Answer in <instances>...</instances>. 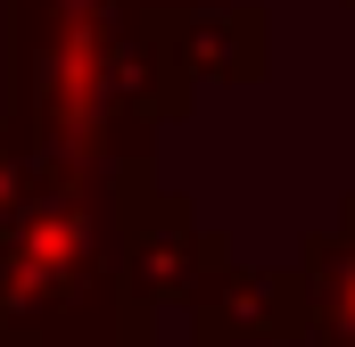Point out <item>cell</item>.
I'll return each mask as SVG.
<instances>
[{
    "instance_id": "obj_1",
    "label": "cell",
    "mask_w": 355,
    "mask_h": 347,
    "mask_svg": "<svg viewBox=\"0 0 355 347\" xmlns=\"http://www.w3.org/2000/svg\"><path fill=\"white\" fill-rule=\"evenodd\" d=\"M149 190V166L25 141V198L0 223V347H149V306L124 289V232Z\"/></svg>"
},
{
    "instance_id": "obj_2",
    "label": "cell",
    "mask_w": 355,
    "mask_h": 347,
    "mask_svg": "<svg viewBox=\"0 0 355 347\" xmlns=\"http://www.w3.org/2000/svg\"><path fill=\"white\" fill-rule=\"evenodd\" d=\"M182 108L190 83L132 0H8V124L25 141L149 166Z\"/></svg>"
},
{
    "instance_id": "obj_3",
    "label": "cell",
    "mask_w": 355,
    "mask_h": 347,
    "mask_svg": "<svg viewBox=\"0 0 355 347\" xmlns=\"http://www.w3.org/2000/svg\"><path fill=\"white\" fill-rule=\"evenodd\" d=\"M306 339V281L297 264L223 257L190 289V347H297Z\"/></svg>"
},
{
    "instance_id": "obj_4",
    "label": "cell",
    "mask_w": 355,
    "mask_h": 347,
    "mask_svg": "<svg viewBox=\"0 0 355 347\" xmlns=\"http://www.w3.org/2000/svg\"><path fill=\"white\" fill-rule=\"evenodd\" d=\"M223 257H232L223 232H207L174 190L157 182V190L141 198L132 232H124V289H132L149 314H157V306H190V289H198Z\"/></svg>"
},
{
    "instance_id": "obj_5",
    "label": "cell",
    "mask_w": 355,
    "mask_h": 347,
    "mask_svg": "<svg viewBox=\"0 0 355 347\" xmlns=\"http://www.w3.org/2000/svg\"><path fill=\"white\" fill-rule=\"evenodd\" d=\"M166 58L182 67V83H257L272 67V25L265 8L248 0H207V8H174V17H149Z\"/></svg>"
},
{
    "instance_id": "obj_6",
    "label": "cell",
    "mask_w": 355,
    "mask_h": 347,
    "mask_svg": "<svg viewBox=\"0 0 355 347\" xmlns=\"http://www.w3.org/2000/svg\"><path fill=\"white\" fill-rule=\"evenodd\" d=\"M297 281H306V339L297 347H355V198L339 207L331 232H306Z\"/></svg>"
},
{
    "instance_id": "obj_7",
    "label": "cell",
    "mask_w": 355,
    "mask_h": 347,
    "mask_svg": "<svg viewBox=\"0 0 355 347\" xmlns=\"http://www.w3.org/2000/svg\"><path fill=\"white\" fill-rule=\"evenodd\" d=\"M17 198H25V141H17V124L0 116V223H8Z\"/></svg>"
},
{
    "instance_id": "obj_8",
    "label": "cell",
    "mask_w": 355,
    "mask_h": 347,
    "mask_svg": "<svg viewBox=\"0 0 355 347\" xmlns=\"http://www.w3.org/2000/svg\"><path fill=\"white\" fill-rule=\"evenodd\" d=\"M141 17H174V8H207V0H132Z\"/></svg>"
}]
</instances>
